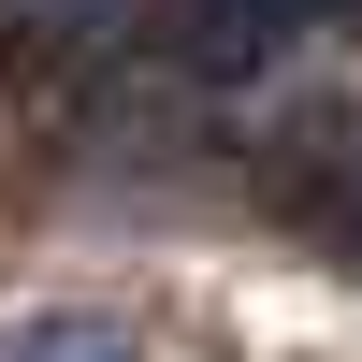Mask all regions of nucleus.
<instances>
[{
    "label": "nucleus",
    "instance_id": "obj_1",
    "mask_svg": "<svg viewBox=\"0 0 362 362\" xmlns=\"http://www.w3.org/2000/svg\"><path fill=\"white\" fill-rule=\"evenodd\" d=\"M0 362H145V348H131V319L58 305V319H15V334H0Z\"/></svg>",
    "mask_w": 362,
    "mask_h": 362
},
{
    "label": "nucleus",
    "instance_id": "obj_2",
    "mask_svg": "<svg viewBox=\"0 0 362 362\" xmlns=\"http://www.w3.org/2000/svg\"><path fill=\"white\" fill-rule=\"evenodd\" d=\"M290 15H319V0H174V29H189V44H218V58H247V44H276Z\"/></svg>",
    "mask_w": 362,
    "mask_h": 362
}]
</instances>
